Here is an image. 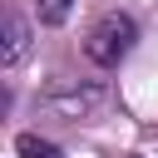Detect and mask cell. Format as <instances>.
Instances as JSON below:
<instances>
[{
    "label": "cell",
    "instance_id": "cell-2",
    "mask_svg": "<svg viewBox=\"0 0 158 158\" xmlns=\"http://www.w3.org/2000/svg\"><path fill=\"white\" fill-rule=\"evenodd\" d=\"M25 44H30V30H25V20H20L15 10H5V49H0V59H5V64H15V59L25 54Z\"/></svg>",
    "mask_w": 158,
    "mask_h": 158
},
{
    "label": "cell",
    "instance_id": "cell-4",
    "mask_svg": "<svg viewBox=\"0 0 158 158\" xmlns=\"http://www.w3.org/2000/svg\"><path fill=\"white\" fill-rule=\"evenodd\" d=\"M15 148H20V158H64V153H59L49 138H40V133H20Z\"/></svg>",
    "mask_w": 158,
    "mask_h": 158
},
{
    "label": "cell",
    "instance_id": "cell-3",
    "mask_svg": "<svg viewBox=\"0 0 158 158\" xmlns=\"http://www.w3.org/2000/svg\"><path fill=\"white\" fill-rule=\"evenodd\" d=\"M99 99H104L99 89H79V94H54V109H59V114H74V118H84V114H89V109H94Z\"/></svg>",
    "mask_w": 158,
    "mask_h": 158
},
{
    "label": "cell",
    "instance_id": "cell-5",
    "mask_svg": "<svg viewBox=\"0 0 158 158\" xmlns=\"http://www.w3.org/2000/svg\"><path fill=\"white\" fill-rule=\"evenodd\" d=\"M69 10H74V0H40V20L44 25H64Z\"/></svg>",
    "mask_w": 158,
    "mask_h": 158
},
{
    "label": "cell",
    "instance_id": "cell-1",
    "mask_svg": "<svg viewBox=\"0 0 158 158\" xmlns=\"http://www.w3.org/2000/svg\"><path fill=\"white\" fill-rule=\"evenodd\" d=\"M133 40H138V25L128 20V15H104L94 30H89V59L94 64H118L128 49H133Z\"/></svg>",
    "mask_w": 158,
    "mask_h": 158
}]
</instances>
